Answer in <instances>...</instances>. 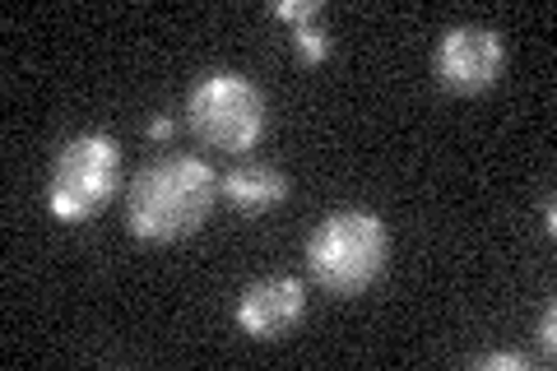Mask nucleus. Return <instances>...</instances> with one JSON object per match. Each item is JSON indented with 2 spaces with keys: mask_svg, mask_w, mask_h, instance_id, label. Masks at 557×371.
I'll list each match as a JSON object with an SVG mask.
<instances>
[{
  "mask_svg": "<svg viewBox=\"0 0 557 371\" xmlns=\"http://www.w3.org/2000/svg\"><path fill=\"white\" fill-rule=\"evenodd\" d=\"M219 196L214 168L196 153H163L145 163L126 196V227L139 242H177L209 219Z\"/></svg>",
  "mask_w": 557,
  "mask_h": 371,
  "instance_id": "1",
  "label": "nucleus"
},
{
  "mask_svg": "<svg viewBox=\"0 0 557 371\" xmlns=\"http://www.w3.org/2000/svg\"><path fill=\"white\" fill-rule=\"evenodd\" d=\"M386 256L391 233L372 209H335L307 237V270L335 297H358L362 288H372L376 274L386 270Z\"/></svg>",
  "mask_w": 557,
  "mask_h": 371,
  "instance_id": "2",
  "label": "nucleus"
},
{
  "mask_svg": "<svg viewBox=\"0 0 557 371\" xmlns=\"http://www.w3.org/2000/svg\"><path fill=\"white\" fill-rule=\"evenodd\" d=\"M186 126L209 149L242 153L265 135V94L237 70H209L186 94Z\"/></svg>",
  "mask_w": 557,
  "mask_h": 371,
  "instance_id": "3",
  "label": "nucleus"
},
{
  "mask_svg": "<svg viewBox=\"0 0 557 371\" xmlns=\"http://www.w3.org/2000/svg\"><path fill=\"white\" fill-rule=\"evenodd\" d=\"M121 186V145L102 131H84L65 139L51 158L47 176V209L65 223L98 214Z\"/></svg>",
  "mask_w": 557,
  "mask_h": 371,
  "instance_id": "4",
  "label": "nucleus"
},
{
  "mask_svg": "<svg viewBox=\"0 0 557 371\" xmlns=\"http://www.w3.org/2000/svg\"><path fill=\"white\" fill-rule=\"evenodd\" d=\"M432 65H437V79L456 94H483L487 84H497L502 65H507V42L487 24H456L442 33Z\"/></svg>",
  "mask_w": 557,
  "mask_h": 371,
  "instance_id": "5",
  "label": "nucleus"
},
{
  "mask_svg": "<svg viewBox=\"0 0 557 371\" xmlns=\"http://www.w3.org/2000/svg\"><path fill=\"white\" fill-rule=\"evenodd\" d=\"M307 311V288L302 279L293 274H270L256 279V284L242 293L237 302V325L251 334V339H284V334L302 321Z\"/></svg>",
  "mask_w": 557,
  "mask_h": 371,
  "instance_id": "6",
  "label": "nucleus"
},
{
  "mask_svg": "<svg viewBox=\"0 0 557 371\" xmlns=\"http://www.w3.org/2000/svg\"><path fill=\"white\" fill-rule=\"evenodd\" d=\"M219 196L242 214H265L288 196V176L270 163H242L228 176H219Z\"/></svg>",
  "mask_w": 557,
  "mask_h": 371,
  "instance_id": "7",
  "label": "nucleus"
},
{
  "mask_svg": "<svg viewBox=\"0 0 557 371\" xmlns=\"http://www.w3.org/2000/svg\"><path fill=\"white\" fill-rule=\"evenodd\" d=\"M293 38H298V57H302L307 65L330 57V33L321 28V20H302L298 28H293Z\"/></svg>",
  "mask_w": 557,
  "mask_h": 371,
  "instance_id": "8",
  "label": "nucleus"
},
{
  "mask_svg": "<svg viewBox=\"0 0 557 371\" xmlns=\"http://www.w3.org/2000/svg\"><path fill=\"white\" fill-rule=\"evenodd\" d=\"M274 14L278 20H293V24L321 20V0H274Z\"/></svg>",
  "mask_w": 557,
  "mask_h": 371,
  "instance_id": "9",
  "label": "nucleus"
},
{
  "mask_svg": "<svg viewBox=\"0 0 557 371\" xmlns=\"http://www.w3.org/2000/svg\"><path fill=\"white\" fill-rule=\"evenodd\" d=\"M474 367H516V371H525L534 367L525 353H483V358H474Z\"/></svg>",
  "mask_w": 557,
  "mask_h": 371,
  "instance_id": "10",
  "label": "nucleus"
},
{
  "mask_svg": "<svg viewBox=\"0 0 557 371\" xmlns=\"http://www.w3.org/2000/svg\"><path fill=\"white\" fill-rule=\"evenodd\" d=\"M553 325H557V311L548 307V311H544V321H539V339H544V353H548V358H553Z\"/></svg>",
  "mask_w": 557,
  "mask_h": 371,
  "instance_id": "11",
  "label": "nucleus"
},
{
  "mask_svg": "<svg viewBox=\"0 0 557 371\" xmlns=\"http://www.w3.org/2000/svg\"><path fill=\"white\" fill-rule=\"evenodd\" d=\"M149 135H153V139H163V135H172V121H168V116H159V121H149Z\"/></svg>",
  "mask_w": 557,
  "mask_h": 371,
  "instance_id": "12",
  "label": "nucleus"
}]
</instances>
